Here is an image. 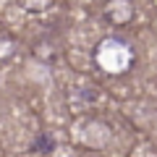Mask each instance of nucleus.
<instances>
[{
	"instance_id": "obj_1",
	"label": "nucleus",
	"mask_w": 157,
	"mask_h": 157,
	"mask_svg": "<svg viewBox=\"0 0 157 157\" xmlns=\"http://www.w3.org/2000/svg\"><path fill=\"white\" fill-rule=\"evenodd\" d=\"M24 6L29 8V11H42V8H47L52 3V0H21Z\"/></svg>"
}]
</instances>
